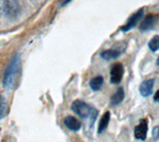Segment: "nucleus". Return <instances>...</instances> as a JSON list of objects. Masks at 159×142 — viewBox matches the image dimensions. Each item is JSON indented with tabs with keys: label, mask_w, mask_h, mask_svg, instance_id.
I'll return each mask as SVG.
<instances>
[{
	"label": "nucleus",
	"mask_w": 159,
	"mask_h": 142,
	"mask_svg": "<svg viewBox=\"0 0 159 142\" xmlns=\"http://www.w3.org/2000/svg\"><path fill=\"white\" fill-rule=\"evenodd\" d=\"M70 1H71V0H65V1H64V3H63V5H65V4H67V3H69Z\"/></svg>",
	"instance_id": "a211bd4d"
},
{
	"label": "nucleus",
	"mask_w": 159,
	"mask_h": 142,
	"mask_svg": "<svg viewBox=\"0 0 159 142\" xmlns=\"http://www.w3.org/2000/svg\"><path fill=\"white\" fill-rule=\"evenodd\" d=\"M148 130V121L147 119H142L140 123L135 126L134 128V136L136 139L139 140H145Z\"/></svg>",
	"instance_id": "39448f33"
},
{
	"label": "nucleus",
	"mask_w": 159,
	"mask_h": 142,
	"mask_svg": "<svg viewBox=\"0 0 159 142\" xmlns=\"http://www.w3.org/2000/svg\"><path fill=\"white\" fill-rule=\"evenodd\" d=\"M157 65L159 66V57H158V59H157Z\"/></svg>",
	"instance_id": "6ab92c4d"
},
{
	"label": "nucleus",
	"mask_w": 159,
	"mask_h": 142,
	"mask_svg": "<svg viewBox=\"0 0 159 142\" xmlns=\"http://www.w3.org/2000/svg\"><path fill=\"white\" fill-rule=\"evenodd\" d=\"M153 100H154V101H156V102H158V104H159V90L156 91V94L154 95Z\"/></svg>",
	"instance_id": "f3484780"
},
{
	"label": "nucleus",
	"mask_w": 159,
	"mask_h": 142,
	"mask_svg": "<svg viewBox=\"0 0 159 142\" xmlns=\"http://www.w3.org/2000/svg\"><path fill=\"white\" fill-rule=\"evenodd\" d=\"M72 109L74 110V112H76L81 118H88V117H91L92 123H93L98 116L97 109L82 100H75L72 104Z\"/></svg>",
	"instance_id": "f03ea898"
},
{
	"label": "nucleus",
	"mask_w": 159,
	"mask_h": 142,
	"mask_svg": "<svg viewBox=\"0 0 159 142\" xmlns=\"http://www.w3.org/2000/svg\"><path fill=\"white\" fill-rule=\"evenodd\" d=\"M154 79L146 80L141 82L140 87H139V92L142 96H149L152 95L153 92V87H154Z\"/></svg>",
	"instance_id": "6e6552de"
},
{
	"label": "nucleus",
	"mask_w": 159,
	"mask_h": 142,
	"mask_svg": "<svg viewBox=\"0 0 159 142\" xmlns=\"http://www.w3.org/2000/svg\"><path fill=\"white\" fill-rule=\"evenodd\" d=\"M5 110H6V104H5V100L3 97L0 95V119L3 118Z\"/></svg>",
	"instance_id": "2eb2a0df"
},
{
	"label": "nucleus",
	"mask_w": 159,
	"mask_h": 142,
	"mask_svg": "<svg viewBox=\"0 0 159 142\" xmlns=\"http://www.w3.org/2000/svg\"><path fill=\"white\" fill-rule=\"evenodd\" d=\"M123 99H124V91L122 87H118L116 91L111 96V104L117 105L123 100Z\"/></svg>",
	"instance_id": "f8f14e48"
},
{
	"label": "nucleus",
	"mask_w": 159,
	"mask_h": 142,
	"mask_svg": "<svg viewBox=\"0 0 159 142\" xmlns=\"http://www.w3.org/2000/svg\"><path fill=\"white\" fill-rule=\"evenodd\" d=\"M64 123L66 125L67 128L73 131H78L81 129V127H82L81 121L74 116H67L66 118L64 119Z\"/></svg>",
	"instance_id": "1a4fd4ad"
},
{
	"label": "nucleus",
	"mask_w": 159,
	"mask_h": 142,
	"mask_svg": "<svg viewBox=\"0 0 159 142\" xmlns=\"http://www.w3.org/2000/svg\"><path fill=\"white\" fill-rule=\"evenodd\" d=\"M19 5L15 1H5L4 13L8 17H16L19 14Z\"/></svg>",
	"instance_id": "0eeeda50"
},
{
	"label": "nucleus",
	"mask_w": 159,
	"mask_h": 142,
	"mask_svg": "<svg viewBox=\"0 0 159 142\" xmlns=\"http://www.w3.org/2000/svg\"><path fill=\"white\" fill-rule=\"evenodd\" d=\"M158 20V15L157 14H149L145 18L143 19L142 22L140 23V26H139V30L140 31H147L150 30L151 28L154 27V25L156 24Z\"/></svg>",
	"instance_id": "423d86ee"
},
{
	"label": "nucleus",
	"mask_w": 159,
	"mask_h": 142,
	"mask_svg": "<svg viewBox=\"0 0 159 142\" xmlns=\"http://www.w3.org/2000/svg\"><path fill=\"white\" fill-rule=\"evenodd\" d=\"M121 52L118 51V50H107V51H103L102 54H101V57L103 59V60L106 61H109V60H113V59H116L117 57L120 56Z\"/></svg>",
	"instance_id": "9b49d317"
},
{
	"label": "nucleus",
	"mask_w": 159,
	"mask_h": 142,
	"mask_svg": "<svg viewBox=\"0 0 159 142\" xmlns=\"http://www.w3.org/2000/svg\"><path fill=\"white\" fill-rule=\"evenodd\" d=\"M148 47L152 52H156L159 49V36H154L148 43Z\"/></svg>",
	"instance_id": "4468645a"
},
{
	"label": "nucleus",
	"mask_w": 159,
	"mask_h": 142,
	"mask_svg": "<svg viewBox=\"0 0 159 142\" xmlns=\"http://www.w3.org/2000/svg\"><path fill=\"white\" fill-rule=\"evenodd\" d=\"M109 120H111V112L106 111L102 114L101 120H99V124H98V133L101 134L102 132L107 128Z\"/></svg>",
	"instance_id": "9d476101"
},
{
	"label": "nucleus",
	"mask_w": 159,
	"mask_h": 142,
	"mask_svg": "<svg viewBox=\"0 0 159 142\" xmlns=\"http://www.w3.org/2000/svg\"><path fill=\"white\" fill-rule=\"evenodd\" d=\"M143 16V9H140V10H138L136 13H134L132 16L129 17V19L127 20V22L124 24V26H122L120 28V30L122 32H127L128 30H130L133 27L136 26V24L139 22V20L142 18Z\"/></svg>",
	"instance_id": "20e7f679"
},
{
	"label": "nucleus",
	"mask_w": 159,
	"mask_h": 142,
	"mask_svg": "<svg viewBox=\"0 0 159 142\" xmlns=\"http://www.w3.org/2000/svg\"><path fill=\"white\" fill-rule=\"evenodd\" d=\"M102 85H103V78L102 76H98L96 78H93V79H92L91 82H89V87H91V89L94 91H98L101 90Z\"/></svg>",
	"instance_id": "ddd939ff"
},
{
	"label": "nucleus",
	"mask_w": 159,
	"mask_h": 142,
	"mask_svg": "<svg viewBox=\"0 0 159 142\" xmlns=\"http://www.w3.org/2000/svg\"><path fill=\"white\" fill-rule=\"evenodd\" d=\"M152 138H153V140H158V138H159V126H155L153 128Z\"/></svg>",
	"instance_id": "dca6fc26"
},
{
	"label": "nucleus",
	"mask_w": 159,
	"mask_h": 142,
	"mask_svg": "<svg viewBox=\"0 0 159 142\" xmlns=\"http://www.w3.org/2000/svg\"><path fill=\"white\" fill-rule=\"evenodd\" d=\"M124 69L120 63H116L111 70V82L113 85H118L123 77Z\"/></svg>",
	"instance_id": "7ed1b4c3"
},
{
	"label": "nucleus",
	"mask_w": 159,
	"mask_h": 142,
	"mask_svg": "<svg viewBox=\"0 0 159 142\" xmlns=\"http://www.w3.org/2000/svg\"><path fill=\"white\" fill-rule=\"evenodd\" d=\"M19 66H20V56L15 55L12 58V60L10 61L9 65L7 66L3 75V85L6 89H11L14 86L15 81H16L17 78Z\"/></svg>",
	"instance_id": "f257e3e1"
}]
</instances>
